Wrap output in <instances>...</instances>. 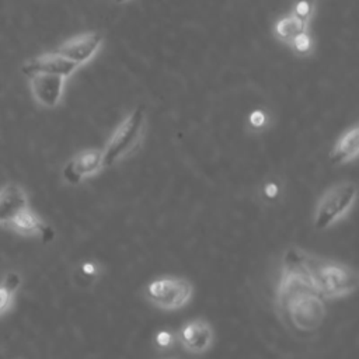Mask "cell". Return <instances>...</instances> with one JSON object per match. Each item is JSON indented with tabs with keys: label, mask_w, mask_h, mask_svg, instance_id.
<instances>
[{
	"label": "cell",
	"mask_w": 359,
	"mask_h": 359,
	"mask_svg": "<svg viewBox=\"0 0 359 359\" xmlns=\"http://www.w3.org/2000/svg\"><path fill=\"white\" fill-rule=\"evenodd\" d=\"M282 268L302 276L324 300L349 296L358 287V273L351 265L302 248H289L283 255Z\"/></svg>",
	"instance_id": "6da1fadb"
},
{
	"label": "cell",
	"mask_w": 359,
	"mask_h": 359,
	"mask_svg": "<svg viewBox=\"0 0 359 359\" xmlns=\"http://www.w3.org/2000/svg\"><path fill=\"white\" fill-rule=\"evenodd\" d=\"M276 304L280 317L304 332L316 331L327 314L325 300L302 276L285 268H280Z\"/></svg>",
	"instance_id": "7a4b0ae2"
},
{
	"label": "cell",
	"mask_w": 359,
	"mask_h": 359,
	"mask_svg": "<svg viewBox=\"0 0 359 359\" xmlns=\"http://www.w3.org/2000/svg\"><path fill=\"white\" fill-rule=\"evenodd\" d=\"M146 129V112L142 107L135 108L114 130L102 151L104 168L112 167L139 147Z\"/></svg>",
	"instance_id": "3957f363"
},
{
	"label": "cell",
	"mask_w": 359,
	"mask_h": 359,
	"mask_svg": "<svg viewBox=\"0 0 359 359\" xmlns=\"http://www.w3.org/2000/svg\"><path fill=\"white\" fill-rule=\"evenodd\" d=\"M358 188L352 181H339L327 188L316 203L313 226L317 230H327L341 222L356 202Z\"/></svg>",
	"instance_id": "277c9868"
},
{
	"label": "cell",
	"mask_w": 359,
	"mask_h": 359,
	"mask_svg": "<svg viewBox=\"0 0 359 359\" xmlns=\"http://www.w3.org/2000/svg\"><path fill=\"white\" fill-rule=\"evenodd\" d=\"M144 294L154 307L164 311H175L191 302L194 286L185 278L164 276L147 283Z\"/></svg>",
	"instance_id": "5b68a950"
},
{
	"label": "cell",
	"mask_w": 359,
	"mask_h": 359,
	"mask_svg": "<svg viewBox=\"0 0 359 359\" xmlns=\"http://www.w3.org/2000/svg\"><path fill=\"white\" fill-rule=\"evenodd\" d=\"M102 168V151L100 149H84L65 163L60 175L67 185H79L95 177Z\"/></svg>",
	"instance_id": "8992f818"
},
{
	"label": "cell",
	"mask_w": 359,
	"mask_h": 359,
	"mask_svg": "<svg viewBox=\"0 0 359 359\" xmlns=\"http://www.w3.org/2000/svg\"><path fill=\"white\" fill-rule=\"evenodd\" d=\"M178 339L181 346L195 355L209 351L215 341V332L212 325L202 318H194L187 321L178 331Z\"/></svg>",
	"instance_id": "52a82bcc"
},
{
	"label": "cell",
	"mask_w": 359,
	"mask_h": 359,
	"mask_svg": "<svg viewBox=\"0 0 359 359\" xmlns=\"http://www.w3.org/2000/svg\"><path fill=\"white\" fill-rule=\"evenodd\" d=\"M102 36L97 32H84L63 42L56 52L77 66L91 60L100 50Z\"/></svg>",
	"instance_id": "ba28073f"
},
{
	"label": "cell",
	"mask_w": 359,
	"mask_h": 359,
	"mask_svg": "<svg viewBox=\"0 0 359 359\" xmlns=\"http://www.w3.org/2000/svg\"><path fill=\"white\" fill-rule=\"evenodd\" d=\"M3 229L25 238L48 240L52 237V229L31 208V205L20 210Z\"/></svg>",
	"instance_id": "9c48e42d"
},
{
	"label": "cell",
	"mask_w": 359,
	"mask_h": 359,
	"mask_svg": "<svg viewBox=\"0 0 359 359\" xmlns=\"http://www.w3.org/2000/svg\"><path fill=\"white\" fill-rule=\"evenodd\" d=\"M77 67L79 66L76 63L70 62L69 59L63 57L60 53L55 50L27 60L22 65L21 72L27 77L34 74H57L67 79L76 72Z\"/></svg>",
	"instance_id": "30bf717a"
},
{
	"label": "cell",
	"mask_w": 359,
	"mask_h": 359,
	"mask_svg": "<svg viewBox=\"0 0 359 359\" xmlns=\"http://www.w3.org/2000/svg\"><path fill=\"white\" fill-rule=\"evenodd\" d=\"M66 77L57 74H34L29 76V87L34 100L45 107L55 108L59 105Z\"/></svg>",
	"instance_id": "8fae6325"
},
{
	"label": "cell",
	"mask_w": 359,
	"mask_h": 359,
	"mask_svg": "<svg viewBox=\"0 0 359 359\" xmlns=\"http://www.w3.org/2000/svg\"><path fill=\"white\" fill-rule=\"evenodd\" d=\"M27 206H29V195L21 184H3L0 187V227H4Z\"/></svg>",
	"instance_id": "7c38bea8"
},
{
	"label": "cell",
	"mask_w": 359,
	"mask_h": 359,
	"mask_svg": "<svg viewBox=\"0 0 359 359\" xmlns=\"http://www.w3.org/2000/svg\"><path fill=\"white\" fill-rule=\"evenodd\" d=\"M359 154V128L353 125L351 129L344 132L339 139L335 142L331 153L330 160L334 164H346L353 161Z\"/></svg>",
	"instance_id": "4fadbf2b"
},
{
	"label": "cell",
	"mask_w": 359,
	"mask_h": 359,
	"mask_svg": "<svg viewBox=\"0 0 359 359\" xmlns=\"http://www.w3.org/2000/svg\"><path fill=\"white\" fill-rule=\"evenodd\" d=\"M21 275L17 272H8L0 282V317L11 311L15 304L17 293L21 286Z\"/></svg>",
	"instance_id": "5bb4252c"
},
{
	"label": "cell",
	"mask_w": 359,
	"mask_h": 359,
	"mask_svg": "<svg viewBox=\"0 0 359 359\" xmlns=\"http://www.w3.org/2000/svg\"><path fill=\"white\" fill-rule=\"evenodd\" d=\"M307 25H309L307 22L299 20V18L294 17L293 14H289V15L280 18V20L276 22V25H275V28H273V32H275V36H276L279 41H282V42L290 45V42H292L297 35H300V34H303V32L307 31Z\"/></svg>",
	"instance_id": "9a60e30c"
},
{
	"label": "cell",
	"mask_w": 359,
	"mask_h": 359,
	"mask_svg": "<svg viewBox=\"0 0 359 359\" xmlns=\"http://www.w3.org/2000/svg\"><path fill=\"white\" fill-rule=\"evenodd\" d=\"M100 275H101V266L94 261H86L77 266L79 282L86 286L91 285L97 278H100Z\"/></svg>",
	"instance_id": "2e32d148"
},
{
	"label": "cell",
	"mask_w": 359,
	"mask_h": 359,
	"mask_svg": "<svg viewBox=\"0 0 359 359\" xmlns=\"http://www.w3.org/2000/svg\"><path fill=\"white\" fill-rule=\"evenodd\" d=\"M314 13V1L313 0H297L293 6V15L297 17L299 20L304 21L309 24L310 18L313 17Z\"/></svg>",
	"instance_id": "e0dca14e"
},
{
	"label": "cell",
	"mask_w": 359,
	"mask_h": 359,
	"mask_svg": "<svg viewBox=\"0 0 359 359\" xmlns=\"http://www.w3.org/2000/svg\"><path fill=\"white\" fill-rule=\"evenodd\" d=\"M290 45H292V48H293V50H294L296 53H299V55H306V53H309V52L311 50V48H313V41H311L310 35H309L307 31H306V32L297 35V36L290 42Z\"/></svg>",
	"instance_id": "ac0fdd59"
},
{
	"label": "cell",
	"mask_w": 359,
	"mask_h": 359,
	"mask_svg": "<svg viewBox=\"0 0 359 359\" xmlns=\"http://www.w3.org/2000/svg\"><path fill=\"white\" fill-rule=\"evenodd\" d=\"M248 122L252 128L261 129L266 125V115L262 111H254V112H251V115L248 118Z\"/></svg>",
	"instance_id": "d6986e66"
},
{
	"label": "cell",
	"mask_w": 359,
	"mask_h": 359,
	"mask_svg": "<svg viewBox=\"0 0 359 359\" xmlns=\"http://www.w3.org/2000/svg\"><path fill=\"white\" fill-rule=\"evenodd\" d=\"M171 335L168 334V332H165V331H161V332H158L157 334V344L158 345H163V346H168V345H171Z\"/></svg>",
	"instance_id": "ffe728a7"
},
{
	"label": "cell",
	"mask_w": 359,
	"mask_h": 359,
	"mask_svg": "<svg viewBox=\"0 0 359 359\" xmlns=\"http://www.w3.org/2000/svg\"><path fill=\"white\" fill-rule=\"evenodd\" d=\"M129 0H115V3H118V4H123V3H128Z\"/></svg>",
	"instance_id": "44dd1931"
}]
</instances>
